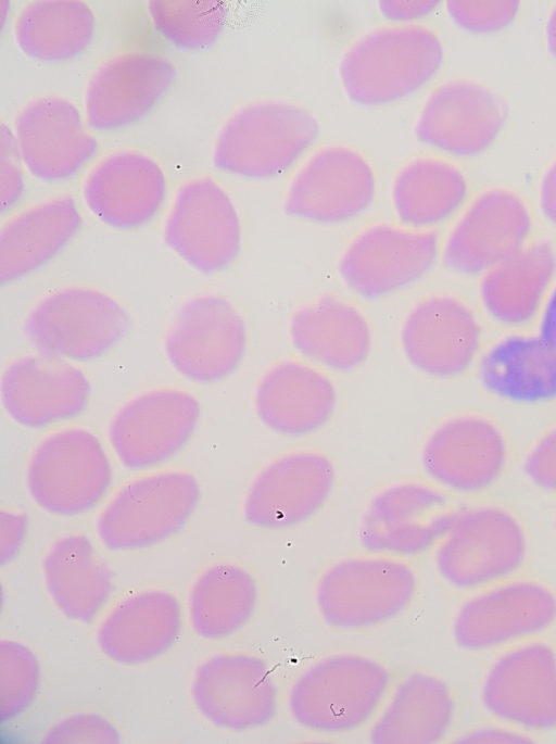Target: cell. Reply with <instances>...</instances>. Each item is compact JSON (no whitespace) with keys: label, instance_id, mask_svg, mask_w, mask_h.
I'll use <instances>...</instances> for the list:
<instances>
[{"label":"cell","instance_id":"cell-40","mask_svg":"<svg viewBox=\"0 0 556 744\" xmlns=\"http://www.w3.org/2000/svg\"><path fill=\"white\" fill-rule=\"evenodd\" d=\"M517 0H450L445 10L451 21L464 31L489 35L508 27L516 18Z\"/></svg>","mask_w":556,"mask_h":744},{"label":"cell","instance_id":"cell-46","mask_svg":"<svg viewBox=\"0 0 556 744\" xmlns=\"http://www.w3.org/2000/svg\"><path fill=\"white\" fill-rule=\"evenodd\" d=\"M539 337L551 361L556 392V289L545 305Z\"/></svg>","mask_w":556,"mask_h":744},{"label":"cell","instance_id":"cell-23","mask_svg":"<svg viewBox=\"0 0 556 744\" xmlns=\"http://www.w3.org/2000/svg\"><path fill=\"white\" fill-rule=\"evenodd\" d=\"M172 61L154 51L125 50L104 60L85 93L90 128L113 131L137 123L167 93L176 78Z\"/></svg>","mask_w":556,"mask_h":744},{"label":"cell","instance_id":"cell-18","mask_svg":"<svg viewBox=\"0 0 556 744\" xmlns=\"http://www.w3.org/2000/svg\"><path fill=\"white\" fill-rule=\"evenodd\" d=\"M164 242L188 265L212 275L240 253L242 228L226 190L212 177L199 176L177 189L163 229Z\"/></svg>","mask_w":556,"mask_h":744},{"label":"cell","instance_id":"cell-27","mask_svg":"<svg viewBox=\"0 0 556 744\" xmlns=\"http://www.w3.org/2000/svg\"><path fill=\"white\" fill-rule=\"evenodd\" d=\"M166 190L160 165L135 150L114 151L101 157L81 186L89 211L101 223L123 230L151 222L163 205Z\"/></svg>","mask_w":556,"mask_h":744},{"label":"cell","instance_id":"cell-34","mask_svg":"<svg viewBox=\"0 0 556 744\" xmlns=\"http://www.w3.org/2000/svg\"><path fill=\"white\" fill-rule=\"evenodd\" d=\"M47 591L68 619L92 623L114 591L112 572L100 551L85 534L55 540L43 560Z\"/></svg>","mask_w":556,"mask_h":744},{"label":"cell","instance_id":"cell-6","mask_svg":"<svg viewBox=\"0 0 556 744\" xmlns=\"http://www.w3.org/2000/svg\"><path fill=\"white\" fill-rule=\"evenodd\" d=\"M193 475L166 469L137 477L109 500L97 520L101 543L111 551H137L178 533L200 501Z\"/></svg>","mask_w":556,"mask_h":744},{"label":"cell","instance_id":"cell-16","mask_svg":"<svg viewBox=\"0 0 556 744\" xmlns=\"http://www.w3.org/2000/svg\"><path fill=\"white\" fill-rule=\"evenodd\" d=\"M174 369L188 380L214 383L229 377L248 348L247 323L227 298L204 293L178 310L164 342Z\"/></svg>","mask_w":556,"mask_h":744},{"label":"cell","instance_id":"cell-47","mask_svg":"<svg viewBox=\"0 0 556 744\" xmlns=\"http://www.w3.org/2000/svg\"><path fill=\"white\" fill-rule=\"evenodd\" d=\"M539 206L543 216L556 226V159L548 165L541 178Z\"/></svg>","mask_w":556,"mask_h":744},{"label":"cell","instance_id":"cell-5","mask_svg":"<svg viewBox=\"0 0 556 744\" xmlns=\"http://www.w3.org/2000/svg\"><path fill=\"white\" fill-rule=\"evenodd\" d=\"M113 481L110 457L97 434L81 427L56 430L33 450L26 487L35 503L56 516L91 512Z\"/></svg>","mask_w":556,"mask_h":744},{"label":"cell","instance_id":"cell-43","mask_svg":"<svg viewBox=\"0 0 556 744\" xmlns=\"http://www.w3.org/2000/svg\"><path fill=\"white\" fill-rule=\"evenodd\" d=\"M118 734L114 727L97 715H76L58 723L47 735L53 743H112Z\"/></svg>","mask_w":556,"mask_h":744},{"label":"cell","instance_id":"cell-11","mask_svg":"<svg viewBox=\"0 0 556 744\" xmlns=\"http://www.w3.org/2000/svg\"><path fill=\"white\" fill-rule=\"evenodd\" d=\"M463 506L432 481L405 479L381 488L361 522L359 541L370 553L417 556L437 548Z\"/></svg>","mask_w":556,"mask_h":744},{"label":"cell","instance_id":"cell-30","mask_svg":"<svg viewBox=\"0 0 556 744\" xmlns=\"http://www.w3.org/2000/svg\"><path fill=\"white\" fill-rule=\"evenodd\" d=\"M81 225L70 194L41 200L11 215L0 228V283H11L46 265Z\"/></svg>","mask_w":556,"mask_h":744},{"label":"cell","instance_id":"cell-32","mask_svg":"<svg viewBox=\"0 0 556 744\" xmlns=\"http://www.w3.org/2000/svg\"><path fill=\"white\" fill-rule=\"evenodd\" d=\"M457 703L450 684L428 673H412L393 690L378 714L370 739L379 744H434L455 726Z\"/></svg>","mask_w":556,"mask_h":744},{"label":"cell","instance_id":"cell-19","mask_svg":"<svg viewBox=\"0 0 556 744\" xmlns=\"http://www.w3.org/2000/svg\"><path fill=\"white\" fill-rule=\"evenodd\" d=\"M200 416V402L191 392L173 387L151 389L116 409L109 424V441L125 468L150 469L180 452Z\"/></svg>","mask_w":556,"mask_h":744},{"label":"cell","instance_id":"cell-9","mask_svg":"<svg viewBox=\"0 0 556 744\" xmlns=\"http://www.w3.org/2000/svg\"><path fill=\"white\" fill-rule=\"evenodd\" d=\"M513 458L510 438L493 416L466 411L447 416L426 437L421 466L430 480L464 495L483 494L507 475Z\"/></svg>","mask_w":556,"mask_h":744},{"label":"cell","instance_id":"cell-17","mask_svg":"<svg viewBox=\"0 0 556 744\" xmlns=\"http://www.w3.org/2000/svg\"><path fill=\"white\" fill-rule=\"evenodd\" d=\"M480 318L471 304L448 291L417 298L406 310L400 342L407 362L438 379L467 373L482 350Z\"/></svg>","mask_w":556,"mask_h":744},{"label":"cell","instance_id":"cell-29","mask_svg":"<svg viewBox=\"0 0 556 744\" xmlns=\"http://www.w3.org/2000/svg\"><path fill=\"white\" fill-rule=\"evenodd\" d=\"M177 598L165 591L148 590L117 603L97 630V644L111 660L141 665L165 654L182 627Z\"/></svg>","mask_w":556,"mask_h":744},{"label":"cell","instance_id":"cell-33","mask_svg":"<svg viewBox=\"0 0 556 744\" xmlns=\"http://www.w3.org/2000/svg\"><path fill=\"white\" fill-rule=\"evenodd\" d=\"M464 169L442 154H418L395 173L391 201L397 222L431 230L455 218L469 200Z\"/></svg>","mask_w":556,"mask_h":744},{"label":"cell","instance_id":"cell-2","mask_svg":"<svg viewBox=\"0 0 556 744\" xmlns=\"http://www.w3.org/2000/svg\"><path fill=\"white\" fill-rule=\"evenodd\" d=\"M531 553L520 513L504 501L483 499L463 506L435 548V566L447 583L470 593L522 575Z\"/></svg>","mask_w":556,"mask_h":744},{"label":"cell","instance_id":"cell-24","mask_svg":"<svg viewBox=\"0 0 556 744\" xmlns=\"http://www.w3.org/2000/svg\"><path fill=\"white\" fill-rule=\"evenodd\" d=\"M90 395V382L80 368L42 352L11 361L0 379L4 411L29 429L78 417L86 411Z\"/></svg>","mask_w":556,"mask_h":744},{"label":"cell","instance_id":"cell-22","mask_svg":"<svg viewBox=\"0 0 556 744\" xmlns=\"http://www.w3.org/2000/svg\"><path fill=\"white\" fill-rule=\"evenodd\" d=\"M191 695L210 722L232 731L267 726L278 711L271 669L248 654H219L204 660L195 670Z\"/></svg>","mask_w":556,"mask_h":744},{"label":"cell","instance_id":"cell-41","mask_svg":"<svg viewBox=\"0 0 556 744\" xmlns=\"http://www.w3.org/2000/svg\"><path fill=\"white\" fill-rule=\"evenodd\" d=\"M22 159L14 133L0 125V211L12 209L22 198L24 179Z\"/></svg>","mask_w":556,"mask_h":744},{"label":"cell","instance_id":"cell-42","mask_svg":"<svg viewBox=\"0 0 556 744\" xmlns=\"http://www.w3.org/2000/svg\"><path fill=\"white\" fill-rule=\"evenodd\" d=\"M525 471L539 488L556 493V421L545 428L530 445Z\"/></svg>","mask_w":556,"mask_h":744},{"label":"cell","instance_id":"cell-10","mask_svg":"<svg viewBox=\"0 0 556 744\" xmlns=\"http://www.w3.org/2000/svg\"><path fill=\"white\" fill-rule=\"evenodd\" d=\"M129 316L111 295L70 286L48 293L27 313L23 331L42 353L70 361L101 357L127 333Z\"/></svg>","mask_w":556,"mask_h":744},{"label":"cell","instance_id":"cell-3","mask_svg":"<svg viewBox=\"0 0 556 744\" xmlns=\"http://www.w3.org/2000/svg\"><path fill=\"white\" fill-rule=\"evenodd\" d=\"M318 134L315 116L294 102H249L223 124L214 144L213 164L220 172L244 178H274L301 162Z\"/></svg>","mask_w":556,"mask_h":744},{"label":"cell","instance_id":"cell-44","mask_svg":"<svg viewBox=\"0 0 556 744\" xmlns=\"http://www.w3.org/2000/svg\"><path fill=\"white\" fill-rule=\"evenodd\" d=\"M28 530L25 514L1 512L0 514V564L10 563L20 552Z\"/></svg>","mask_w":556,"mask_h":744},{"label":"cell","instance_id":"cell-7","mask_svg":"<svg viewBox=\"0 0 556 744\" xmlns=\"http://www.w3.org/2000/svg\"><path fill=\"white\" fill-rule=\"evenodd\" d=\"M555 627V584L522 573L470 592L456 611L453 636L465 651L500 652Z\"/></svg>","mask_w":556,"mask_h":744},{"label":"cell","instance_id":"cell-26","mask_svg":"<svg viewBox=\"0 0 556 744\" xmlns=\"http://www.w3.org/2000/svg\"><path fill=\"white\" fill-rule=\"evenodd\" d=\"M14 135L23 164L38 179L64 181L94 156L99 143L67 99L45 94L22 106Z\"/></svg>","mask_w":556,"mask_h":744},{"label":"cell","instance_id":"cell-36","mask_svg":"<svg viewBox=\"0 0 556 744\" xmlns=\"http://www.w3.org/2000/svg\"><path fill=\"white\" fill-rule=\"evenodd\" d=\"M258 600L251 573L232 563L206 568L189 595V616L194 632L208 640L230 636L252 618Z\"/></svg>","mask_w":556,"mask_h":744},{"label":"cell","instance_id":"cell-20","mask_svg":"<svg viewBox=\"0 0 556 744\" xmlns=\"http://www.w3.org/2000/svg\"><path fill=\"white\" fill-rule=\"evenodd\" d=\"M508 119L506 101L475 79L455 77L433 87L415 124L417 140L454 157H473L498 138Z\"/></svg>","mask_w":556,"mask_h":744},{"label":"cell","instance_id":"cell-38","mask_svg":"<svg viewBox=\"0 0 556 744\" xmlns=\"http://www.w3.org/2000/svg\"><path fill=\"white\" fill-rule=\"evenodd\" d=\"M148 11L156 30L181 50L211 47L226 22V10L216 0H152Z\"/></svg>","mask_w":556,"mask_h":744},{"label":"cell","instance_id":"cell-13","mask_svg":"<svg viewBox=\"0 0 556 744\" xmlns=\"http://www.w3.org/2000/svg\"><path fill=\"white\" fill-rule=\"evenodd\" d=\"M377 177L356 148L331 142L311 150L289 179L286 215L321 225L350 222L372 204Z\"/></svg>","mask_w":556,"mask_h":744},{"label":"cell","instance_id":"cell-8","mask_svg":"<svg viewBox=\"0 0 556 744\" xmlns=\"http://www.w3.org/2000/svg\"><path fill=\"white\" fill-rule=\"evenodd\" d=\"M416 590V573L402 557L370 553L328 567L318 581L316 601L331 627L364 629L397 617Z\"/></svg>","mask_w":556,"mask_h":744},{"label":"cell","instance_id":"cell-14","mask_svg":"<svg viewBox=\"0 0 556 744\" xmlns=\"http://www.w3.org/2000/svg\"><path fill=\"white\" fill-rule=\"evenodd\" d=\"M484 710L496 721L531 735L556 730V644L545 636L497 654L481 686Z\"/></svg>","mask_w":556,"mask_h":744},{"label":"cell","instance_id":"cell-31","mask_svg":"<svg viewBox=\"0 0 556 744\" xmlns=\"http://www.w3.org/2000/svg\"><path fill=\"white\" fill-rule=\"evenodd\" d=\"M556 276V250L546 239L530 240L481 274L479 294L500 324L521 328L543 307Z\"/></svg>","mask_w":556,"mask_h":744},{"label":"cell","instance_id":"cell-25","mask_svg":"<svg viewBox=\"0 0 556 744\" xmlns=\"http://www.w3.org/2000/svg\"><path fill=\"white\" fill-rule=\"evenodd\" d=\"M339 404V389L325 368L302 356H285L261 375L254 393L261 423L287 438H302L324 428Z\"/></svg>","mask_w":556,"mask_h":744},{"label":"cell","instance_id":"cell-15","mask_svg":"<svg viewBox=\"0 0 556 744\" xmlns=\"http://www.w3.org/2000/svg\"><path fill=\"white\" fill-rule=\"evenodd\" d=\"M533 226L519 192L505 186L484 188L454 218L441 242L442 264L456 274H482L525 247Z\"/></svg>","mask_w":556,"mask_h":744},{"label":"cell","instance_id":"cell-4","mask_svg":"<svg viewBox=\"0 0 556 744\" xmlns=\"http://www.w3.org/2000/svg\"><path fill=\"white\" fill-rule=\"evenodd\" d=\"M391 685L390 671L377 660L351 653L331 655L294 681L288 697L290 715L311 731L351 732L380 713Z\"/></svg>","mask_w":556,"mask_h":744},{"label":"cell","instance_id":"cell-1","mask_svg":"<svg viewBox=\"0 0 556 744\" xmlns=\"http://www.w3.org/2000/svg\"><path fill=\"white\" fill-rule=\"evenodd\" d=\"M444 50L422 23H388L355 39L343 52L339 77L349 100L376 108L405 99L439 72Z\"/></svg>","mask_w":556,"mask_h":744},{"label":"cell","instance_id":"cell-12","mask_svg":"<svg viewBox=\"0 0 556 744\" xmlns=\"http://www.w3.org/2000/svg\"><path fill=\"white\" fill-rule=\"evenodd\" d=\"M440 248L435 229L376 220L350 238L339 256L338 273L352 292L377 300L425 277L440 256Z\"/></svg>","mask_w":556,"mask_h":744},{"label":"cell","instance_id":"cell-48","mask_svg":"<svg viewBox=\"0 0 556 744\" xmlns=\"http://www.w3.org/2000/svg\"><path fill=\"white\" fill-rule=\"evenodd\" d=\"M545 40L549 54L556 61V4L551 11L545 26Z\"/></svg>","mask_w":556,"mask_h":744},{"label":"cell","instance_id":"cell-35","mask_svg":"<svg viewBox=\"0 0 556 744\" xmlns=\"http://www.w3.org/2000/svg\"><path fill=\"white\" fill-rule=\"evenodd\" d=\"M96 16L81 0H35L20 11L14 35L30 59L59 63L74 59L91 42Z\"/></svg>","mask_w":556,"mask_h":744},{"label":"cell","instance_id":"cell-45","mask_svg":"<svg viewBox=\"0 0 556 744\" xmlns=\"http://www.w3.org/2000/svg\"><path fill=\"white\" fill-rule=\"evenodd\" d=\"M439 3L435 0H382L378 2V10L390 23L412 24L431 14Z\"/></svg>","mask_w":556,"mask_h":744},{"label":"cell","instance_id":"cell-28","mask_svg":"<svg viewBox=\"0 0 556 744\" xmlns=\"http://www.w3.org/2000/svg\"><path fill=\"white\" fill-rule=\"evenodd\" d=\"M290 340L303 358L336 373L361 368L374 349V328L353 300L332 292L298 306L290 317Z\"/></svg>","mask_w":556,"mask_h":744},{"label":"cell","instance_id":"cell-37","mask_svg":"<svg viewBox=\"0 0 556 744\" xmlns=\"http://www.w3.org/2000/svg\"><path fill=\"white\" fill-rule=\"evenodd\" d=\"M485 382L496 392L518 400H540L555 392L546 349L540 337H511L497 344L483 364Z\"/></svg>","mask_w":556,"mask_h":744},{"label":"cell","instance_id":"cell-21","mask_svg":"<svg viewBox=\"0 0 556 744\" xmlns=\"http://www.w3.org/2000/svg\"><path fill=\"white\" fill-rule=\"evenodd\" d=\"M336 467L325 452L296 449L267 462L253 477L243 503L245 521L264 530L296 527L329 500Z\"/></svg>","mask_w":556,"mask_h":744},{"label":"cell","instance_id":"cell-39","mask_svg":"<svg viewBox=\"0 0 556 744\" xmlns=\"http://www.w3.org/2000/svg\"><path fill=\"white\" fill-rule=\"evenodd\" d=\"M40 684L36 655L15 641L0 643V717L10 720L33 703Z\"/></svg>","mask_w":556,"mask_h":744}]
</instances>
